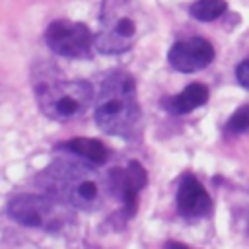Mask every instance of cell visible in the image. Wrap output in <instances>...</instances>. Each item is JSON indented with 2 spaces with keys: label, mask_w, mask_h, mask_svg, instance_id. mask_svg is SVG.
Returning a JSON list of instances; mask_svg holds the SVG:
<instances>
[{
  "label": "cell",
  "mask_w": 249,
  "mask_h": 249,
  "mask_svg": "<svg viewBox=\"0 0 249 249\" xmlns=\"http://www.w3.org/2000/svg\"><path fill=\"white\" fill-rule=\"evenodd\" d=\"M68 208L70 206L49 195L21 193L8 200L6 212L14 222L21 226L45 230V231H58L70 220Z\"/></svg>",
  "instance_id": "5"
},
{
  "label": "cell",
  "mask_w": 249,
  "mask_h": 249,
  "mask_svg": "<svg viewBox=\"0 0 249 249\" xmlns=\"http://www.w3.org/2000/svg\"><path fill=\"white\" fill-rule=\"evenodd\" d=\"M138 37V18L132 0H103L95 49L103 54L126 53Z\"/></svg>",
  "instance_id": "4"
},
{
  "label": "cell",
  "mask_w": 249,
  "mask_h": 249,
  "mask_svg": "<svg viewBox=\"0 0 249 249\" xmlns=\"http://www.w3.org/2000/svg\"><path fill=\"white\" fill-rule=\"evenodd\" d=\"M95 91L86 80H53L43 82L35 89V101L39 111L56 123H66L82 113L93 103Z\"/></svg>",
  "instance_id": "3"
},
{
  "label": "cell",
  "mask_w": 249,
  "mask_h": 249,
  "mask_svg": "<svg viewBox=\"0 0 249 249\" xmlns=\"http://www.w3.org/2000/svg\"><path fill=\"white\" fill-rule=\"evenodd\" d=\"M148 183V173L140 161H128L126 167L111 169L107 177V189L117 195L123 202L121 216L123 220H130L138 208V195Z\"/></svg>",
  "instance_id": "7"
},
{
  "label": "cell",
  "mask_w": 249,
  "mask_h": 249,
  "mask_svg": "<svg viewBox=\"0 0 249 249\" xmlns=\"http://www.w3.org/2000/svg\"><path fill=\"white\" fill-rule=\"evenodd\" d=\"M235 80L237 84L249 91V58L241 60L237 66H235Z\"/></svg>",
  "instance_id": "14"
},
{
  "label": "cell",
  "mask_w": 249,
  "mask_h": 249,
  "mask_svg": "<svg viewBox=\"0 0 249 249\" xmlns=\"http://www.w3.org/2000/svg\"><path fill=\"white\" fill-rule=\"evenodd\" d=\"M216 56L214 45L204 37H189L175 41L167 53V62L181 74H195L204 70Z\"/></svg>",
  "instance_id": "8"
},
{
  "label": "cell",
  "mask_w": 249,
  "mask_h": 249,
  "mask_svg": "<svg viewBox=\"0 0 249 249\" xmlns=\"http://www.w3.org/2000/svg\"><path fill=\"white\" fill-rule=\"evenodd\" d=\"M165 249H191V247H187V245H183V243H175V241H169V243L165 245Z\"/></svg>",
  "instance_id": "15"
},
{
  "label": "cell",
  "mask_w": 249,
  "mask_h": 249,
  "mask_svg": "<svg viewBox=\"0 0 249 249\" xmlns=\"http://www.w3.org/2000/svg\"><path fill=\"white\" fill-rule=\"evenodd\" d=\"M93 121L101 132L130 140L140 126L136 82L124 70L109 72L95 95Z\"/></svg>",
  "instance_id": "2"
},
{
  "label": "cell",
  "mask_w": 249,
  "mask_h": 249,
  "mask_svg": "<svg viewBox=\"0 0 249 249\" xmlns=\"http://www.w3.org/2000/svg\"><path fill=\"white\" fill-rule=\"evenodd\" d=\"M226 12H228L226 0H195L189 6V16L196 21H202V23L216 21Z\"/></svg>",
  "instance_id": "12"
},
{
  "label": "cell",
  "mask_w": 249,
  "mask_h": 249,
  "mask_svg": "<svg viewBox=\"0 0 249 249\" xmlns=\"http://www.w3.org/2000/svg\"><path fill=\"white\" fill-rule=\"evenodd\" d=\"M247 130H249V103L237 107L224 124L226 134H241V132H247Z\"/></svg>",
  "instance_id": "13"
},
{
  "label": "cell",
  "mask_w": 249,
  "mask_h": 249,
  "mask_svg": "<svg viewBox=\"0 0 249 249\" xmlns=\"http://www.w3.org/2000/svg\"><path fill=\"white\" fill-rule=\"evenodd\" d=\"M43 195L78 210H95L103 200V181L86 161L58 158L35 177Z\"/></svg>",
  "instance_id": "1"
},
{
  "label": "cell",
  "mask_w": 249,
  "mask_h": 249,
  "mask_svg": "<svg viewBox=\"0 0 249 249\" xmlns=\"http://www.w3.org/2000/svg\"><path fill=\"white\" fill-rule=\"evenodd\" d=\"M175 208L187 220L204 218L212 212V198L206 187L193 173H183L175 193Z\"/></svg>",
  "instance_id": "9"
},
{
  "label": "cell",
  "mask_w": 249,
  "mask_h": 249,
  "mask_svg": "<svg viewBox=\"0 0 249 249\" xmlns=\"http://www.w3.org/2000/svg\"><path fill=\"white\" fill-rule=\"evenodd\" d=\"M56 150L64 154H74L76 158L84 160L89 165H103L109 160V148L97 138H86V136L68 138L56 144Z\"/></svg>",
  "instance_id": "11"
},
{
  "label": "cell",
  "mask_w": 249,
  "mask_h": 249,
  "mask_svg": "<svg viewBox=\"0 0 249 249\" xmlns=\"http://www.w3.org/2000/svg\"><path fill=\"white\" fill-rule=\"evenodd\" d=\"M47 47L62 58H91L95 35L86 23L72 19H54L45 29Z\"/></svg>",
  "instance_id": "6"
},
{
  "label": "cell",
  "mask_w": 249,
  "mask_h": 249,
  "mask_svg": "<svg viewBox=\"0 0 249 249\" xmlns=\"http://www.w3.org/2000/svg\"><path fill=\"white\" fill-rule=\"evenodd\" d=\"M210 97V89L202 82H193L187 88H183L175 95H167L161 99V107L171 115H187L202 105H206Z\"/></svg>",
  "instance_id": "10"
}]
</instances>
